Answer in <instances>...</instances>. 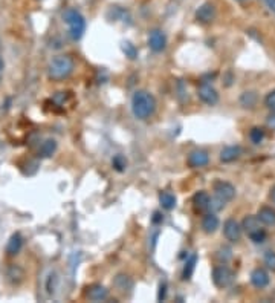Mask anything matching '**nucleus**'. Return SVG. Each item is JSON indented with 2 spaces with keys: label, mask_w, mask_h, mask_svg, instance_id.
<instances>
[{
  "label": "nucleus",
  "mask_w": 275,
  "mask_h": 303,
  "mask_svg": "<svg viewBox=\"0 0 275 303\" xmlns=\"http://www.w3.org/2000/svg\"><path fill=\"white\" fill-rule=\"evenodd\" d=\"M196 19L200 23H211L216 19V8L211 3H204L196 11Z\"/></svg>",
  "instance_id": "11"
},
{
  "label": "nucleus",
  "mask_w": 275,
  "mask_h": 303,
  "mask_svg": "<svg viewBox=\"0 0 275 303\" xmlns=\"http://www.w3.org/2000/svg\"><path fill=\"white\" fill-rule=\"evenodd\" d=\"M132 111L138 120H149L156 111V100L147 91H136L132 97Z\"/></svg>",
  "instance_id": "1"
},
{
  "label": "nucleus",
  "mask_w": 275,
  "mask_h": 303,
  "mask_svg": "<svg viewBox=\"0 0 275 303\" xmlns=\"http://www.w3.org/2000/svg\"><path fill=\"white\" fill-rule=\"evenodd\" d=\"M251 282L255 288H266L269 285V274L263 268H257L251 273Z\"/></svg>",
  "instance_id": "13"
},
{
  "label": "nucleus",
  "mask_w": 275,
  "mask_h": 303,
  "mask_svg": "<svg viewBox=\"0 0 275 303\" xmlns=\"http://www.w3.org/2000/svg\"><path fill=\"white\" fill-rule=\"evenodd\" d=\"M255 100H257V97H255L254 92H245L242 95V98H240V101H242V104L245 106V108H252V106L255 104Z\"/></svg>",
  "instance_id": "26"
},
{
  "label": "nucleus",
  "mask_w": 275,
  "mask_h": 303,
  "mask_svg": "<svg viewBox=\"0 0 275 303\" xmlns=\"http://www.w3.org/2000/svg\"><path fill=\"white\" fill-rule=\"evenodd\" d=\"M22 245H23V239H22V236L18 235V233L12 235L11 239L8 241V245H6V253H8L9 256L17 254V253L22 249Z\"/></svg>",
  "instance_id": "18"
},
{
  "label": "nucleus",
  "mask_w": 275,
  "mask_h": 303,
  "mask_svg": "<svg viewBox=\"0 0 275 303\" xmlns=\"http://www.w3.org/2000/svg\"><path fill=\"white\" fill-rule=\"evenodd\" d=\"M214 191H216V196L217 198H220L222 201L225 202H229L234 199V196H235V187L229 182H223V181H220L214 185Z\"/></svg>",
  "instance_id": "10"
},
{
  "label": "nucleus",
  "mask_w": 275,
  "mask_h": 303,
  "mask_svg": "<svg viewBox=\"0 0 275 303\" xmlns=\"http://www.w3.org/2000/svg\"><path fill=\"white\" fill-rule=\"evenodd\" d=\"M210 163V155L207 150H202V149H196L193 152H190L188 158H187V164L191 169H200V167H205Z\"/></svg>",
  "instance_id": "7"
},
{
  "label": "nucleus",
  "mask_w": 275,
  "mask_h": 303,
  "mask_svg": "<svg viewBox=\"0 0 275 303\" xmlns=\"http://www.w3.org/2000/svg\"><path fill=\"white\" fill-rule=\"evenodd\" d=\"M161 215H159V213H155V218H153V221L155 222H159V221H162V218H159Z\"/></svg>",
  "instance_id": "33"
},
{
  "label": "nucleus",
  "mask_w": 275,
  "mask_h": 303,
  "mask_svg": "<svg viewBox=\"0 0 275 303\" xmlns=\"http://www.w3.org/2000/svg\"><path fill=\"white\" fill-rule=\"evenodd\" d=\"M73 67H75V61L70 56H57L54 57L49 63L48 67V74L49 78L55 80V81H60L67 78L72 72H73Z\"/></svg>",
  "instance_id": "2"
},
{
  "label": "nucleus",
  "mask_w": 275,
  "mask_h": 303,
  "mask_svg": "<svg viewBox=\"0 0 275 303\" xmlns=\"http://www.w3.org/2000/svg\"><path fill=\"white\" fill-rule=\"evenodd\" d=\"M167 46V37L161 29H153L149 34V48L153 52H162Z\"/></svg>",
  "instance_id": "9"
},
{
  "label": "nucleus",
  "mask_w": 275,
  "mask_h": 303,
  "mask_svg": "<svg viewBox=\"0 0 275 303\" xmlns=\"http://www.w3.org/2000/svg\"><path fill=\"white\" fill-rule=\"evenodd\" d=\"M2 70H3V60L0 59V74H2Z\"/></svg>",
  "instance_id": "34"
},
{
  "label": "nucleus",
  "mask_w": 275,
  "mask_h": 303,
  "mask_svg": "<svg viewBox=\"0 0 275 303\" xmlns=\"http://www.w3.org/2000/svg\"><path fill=\"white\" fill-rule=\"evenodd\" d=\"M196 262H197V256H196V254H191V256L187 259L185 266H183V274H182L185 280H188V279L193 276V271H194V268H196Z\"/></svg>",
  "instance_id": "21"
},
{
  "label": "nucleus",
  "mask_w": 275,
  "mask_h": 303,
  "mask_svg": "<svg viewBox=\"0 0 275 303\" xmlns=\"http://www.w3.org/2000/svg\"><path fill=\"white\" fill-rule=\"evenodd\" d=\"M159 204L164 210H173L176 207V196L170 191H162L159 194Z\"/></svg>",
  "instance_id": "19"
},
{
  "label": "nucleus",
  "mask_w": 275,
  "mask_h": 303,
  "mask_svg": "<svg viewBox=\"0 0 275 303\" xmlns=\"http://www.w3.org/2000/svg\"><path fill=\"white\" fill-rule=\"evenodd\" d=\"M197 97H199L202 101H204L205 104H208V106H214V104H217V101H219V94H217V91L214 89V86H211V84L207 83V81H204V83L199 86V89H197Z\"/></svg>",
  "instance_id": "6"
},
{
  "label": "nucleus",
  "mask_w": 275,
  "mask_h": 303,
  "mask_svg": "<svg viewBox=\"0 0 275 303\" xmlns=\"http://www.w3.org/2000/svg\"><path fill=\"white\" fill-rule=\"evenodd\" d=\"M112 164H113L115 170H118V172H124L125 167H127V159H125L122 155H116V156L113 158Z\"/></svg>",
  "instance_id": "25"
},
{
  "label": "nucleus",
  "mask_w": 275,
  "mask_h": 303,
  "mask_svg": "<svg viewBox=\"0 0 275 303\" xmlns=\"http://www.w3.org/2000/svg\"><path fill=\"white\" fill-rule=\"evenodd\" d=\"M57 150V142H55V139H46L42 142V146L39 149V156L40 158H49L54 155V152Z\"/></svg>",
  "instance_id": "20"
},
{
  "label": "nucleus",
  "mask_w": 275,
  "mask_h": 303,
  "mask_svg": "<svg viewBox=\"0 0 275 303\" xmlns=\"http://www.w3.org/2000/svg\"><path fill=\"white\" fill-rule=\"evenodd\" d=\"M242 228L254 243H262L266 241V231L262 228V222L257 216H246L242 222Z\"/></svg>",
  "instance_id": "4"
},
{
  "label": "nucleus",
  "mask_w": 275,
  "mask_h": 303,
  "mask_svg": "<svg viewBox=\"0 0 275 303\" xmlns=\"http://www.w3.org/2000/svg\"><path fill=\"white\" fill-rule=\"evenodd\" d=\"M242 225L238 224L235 219H228L225 224H223V235L225 238L229 241V242H238L242 238Z\"/></svg>",
  "instance_id": "8"
},
{
  "label": "nucleus",
  "mask_w": 275,
  "mask_h": 303,
  "mask_svg": "<svg viewBox=\"0 0 275 303\" xmlns=\"http://www.w3.org/2000/svg\"><path fill=\"white\" fill-rule=\"evenodd\" d=\"M202 228H204V231L208 235L214 233V231L219 228V218L214 215V213H208V215H205L204 221H202Z\"/></svg>",
  "instance_id": "16"
},
{
  "label": "nucleus",
  "mask_w": 275,
  "mask_h": 303,
  "mask_svg": "<svg viewBox=\"0 0 275 303\" xmlns=\"http://www.w3.org/2000/svg\"><path fill=\"white\" fill-rule=\"evenodd\" d=\"M109 297V291L100 283H94L87 288V299L92 302H103Z\"/></svg>",
  "instance_id": "12"
},
{
  "label": "nucleus",
  "mask_w": 275,
  "mask_h": 303,
  "mask_svg": "<svg viewBox=\"0 0 275 303\" xmlns=\"http://www.w3.org/2000/svg\"><path fill=\"white\" fill-rule=\"evenodd\" d=\"M249 138H251V141L254 142V144H260V142L265 139V130L260 129V127H254L249 132Z\"/></svg>",
  "instance_id": "22"
},
{
  "label": "nucleus",
  "mask_w": 275,
  "mask_h": 303,
  "mask_svg": "<svg viewBox=\"0 0 275 303\" xmlns=\"http://www.w3.org/2000/svg\"><path fill=\"white\" fill-rule=\"evenodd\" d=\"M121 49H122V52L125 54V57H128V59H136L138 57V51H136V48L132 45V43H128V42H124L122 45H121Z\"/></svg>",
  "instance_id": "23"
},
{
  "label": "nucleus",
  "mask_w": 275,
  "mask_h": 303,
  "mask_svg": "<svg viewBox=\"0 0 275 303\" xmlns=\"http://www.w3.org/2000/svg\"><path fill=\"white\" fill-rule=\"evenodd\" d=\"M265 265L268 266L269 270L275 271V253L274 251H268L265 254Z\"/></svg>",
  "instance_id": "28"
},
{
  "label": "nucleus",
  "mask_w": 275,
  "mask_h": 303,
  "mask_svg": "<svg viewBox=\"0 0 275 303\" xmlns=\"http://www.w3.org/2000/svg\"><path fill=\"white\" fill-rule=\"evenodd\" d=\"M242 155V149L238 146H229V147H225L222 152H220V161L223 163H232L235 159H238Z\"/></svg>",
  "instance_id": "14"
},
{
  "label": "nucleus",
  "mask_w": 275,
  "mask_h": 303,
  "mask_svg": "<svg viewBox=\"0 0 275 303\" xmlns=\"http://www.w3.org/2000/svg\"><path fill=\"white\" fill-rule=\"evenodd\" d=\"M265 3L272 12H275V0H265Z\"/></svg>",
  "instance_id": "31"
},
{
  "label": "nucleus",
  "mask_w": 275,
  "mask_h": 303,
  "mask_svg": "<svg viewBox=\"0 0 275 303\" xmlns=\"http://www.w3.org/2000/svg\"><path fill=\"white\" fill-rule=\"evenodd\" d=\"M225 201H222L220 198H217V196H214V198H211L210 199V205H208V210H210V213H216V211H219V210H222L223 207H225Z\"/></svg>",
  "instance_id": "24"
},
{
  "label": "nucleus",
  "mask_w": 275,
  "mask_h": 303,
  "mask_svg": "<svg viewBox=\"0 0 275 303\" xmlns=\"http://www.w3.org/2000/svg\"><path fill=\"white\" fill-rule=\"evenodd\" d=\"M213 282L219 288H226V287H229V285H232V282H234V273L225 265L216 266L214 271H213Z\"/></svg>",
  "instance_id": "5"
},
{
  "label": "nucleus",
  "mask_w": 275,
  "mask_h": 303,
  "mask_svg": "<svg viewBox=\"0 0 275 303\" xmlns=\"http://www.w3.org/2000/svg\"><path fill=\"white\" fill-rule=\"evenodd\" d=\"M165 283H161V288H159V296H158V300H164L165 299Z\"/></svg>",
  "instance_id": "30"
},
{
  "label": "nucleus",
  "mask_w": 275,
  "mask_h": 303,
  "mask_svg": "<svg viewBox=\"0 0 275 303\" xmlns=\"http://www.w3.org/2000/svg\"><path fill=\"white\" fill-rule=\"evenodd\" d=\"M257 218L260 219L262 224L269 225V227H274V225H275V210H272L271 207H263V208H260Z\"/></svg>",
  "instance_id": "17"
},
{
  "label": "nucleus",
  "mask_w": 275,
  "mask_h": 303,
  "mask_svg": "<svg viewBox=\"0 0 275 303\" xmlns=\"http://www.w3.org/2000/svg\"><path fill=\"white\" fill-rule=\"evenodd\" d=\"M63 20L67 25V34L72 40H80L86 31V20L80 11L66 9L63 14Z\"/></svg>",
  "instance_id": "3"
},
{
  "label": "nucleus",
  "mask_w": 275,
  "mask_h": 303,
  "mask_svg": "<svg viewBox=\"0 0 275 303\" xmlns=\"http://www.w3.org/2000/svg\"><path fill=\"white\" fill-rule=\"evenodd\" d=\"M265 104H266V108L272 112H275V89L274 91H271L266 98H265Z\"/></svg>",
  "instance_id": "27"
},
{
  "label": "nucleus",
  "mask_w": 275,
  "mask_h": 303,
  "mask_svg": "<svg viewBox=\"0 0 275 303\" xmlns=\"http://www.w3.org/2000/svg\"><path fill=\"white\" fill-rule=\"evenodd\" d=\"M210 194L207 191H197L194 196H193V204H194V208L199 210V211H204V210H208V205H210Z\"/></svg>",
  "instance_id": "15"
},
{
  "label": "nucleus",
  "mask_w": 275,
  "mask_h": 303,
  "mask_svg": "<svg viewBox=\"0 0 275 303\" xmlns=\"http://www.w3.org/2000/svg\"><path fill=\"white\" fill-rule=\"evenodd\" d=\"M266 124H268V127H269V129L275 130V112H274L272 115H269V117H268Z\"/></svg>",
  "instance_id": "29"
},
{
  "label": "nucleus",
  "mask_w": 275,
  "mask_h": 303,
  "mask_svg": "<svg viewBox=\"0 0 275 303\" xmlns=\"http://www.w3.org/2000/svg\"><path fill=\"white\" fill-rule=\"evenodd\" d=\"M269 198H271V201L275 204V187H272V190H271V194H269Z\"/></svg>",
  "instance_id": "32"
}]
</instances>
